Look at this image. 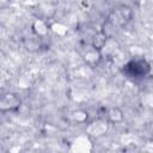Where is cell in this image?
<instances>
[{
	"instance_id": "cell-10",
	"label": "cell",
	"mask_w": 153,
	"mask_h": 153,
	"mask_svg": "<svg viewBox=\"0 0 153 153\" xmlns=\"http://www.w3.org/2000/svg\"><path fill=\"white\" fill-rule=\"evenodd\" d=\"M96 1H104V0H96Z\"/></svg>"
},
{
	"instance_id": "cell-3",
	"label": "cell",
	"mask_w": 153,
	"mask_h": 153,
	"mask_svg": "<svg viewBox=\"0 0 153 153\" xmlns=\"http://www.w3.org/2000/svg\"><path fill=\"white\" fill-rule=\"evenodd\" d=\"M22 104L20 98L13 93V92H7L2 94L0 99V111L1 112H7V111H13L17 110Z\"/></svg>"
},
{
	"instance_id": "cell-8",
	"label": "cell",
	"mask_w": 153,
	"mask_h": 153,
	"mask_svg": "<svg viewBox=\"0 0 153 153\" xmlns=\"http://www.w3.org/2000/svg\"><path fill=\"white\" fill-rule=\"evenodd\" d=\"M71 118L75 123H85L88 120V114L82 109H78L71 114Z\"/></svg>"
},
{
	"instance_id": "cell-7",
	"label": "cell",
	"mask_w": 153,
	"mask_h": 153,
	"mask_svg": "<svg viewBox=\"0 0 153 153\" xmlns=\"http://www.w3.org/2000/svg\"><path fill=\"white\" fill-rule=\"evenodd\" d=\"M109 38L110 37H108L103 31H99V32H97L93 36L92 42H91V45L94 47V48H97V49H99V50H102L104 48V45L106 44V42H108Z\"/></svg>"
},
{
	"instance_id": "cell-5",
	"label": "cell",
	"mask_w": 153,
	"mask_h": 153,
	"mask_svg": "<svg viewBox=\"0 0 153 153\" xmlns=\"http://www.w3.org/2000/svg\"><path fill=\"white\" fill-rule=\"evenodd\" d=\"M31 30L37 37H45L50 31V25L44 19H35L31 24Z\"/></svg>"
},
{
	"instance_id": "cell-1",
	"label": "cell",
	"mask_w": 153,
	"mask_h": 153,
	"mask_svg": "<svg viewBox=\"0 0 153 153\" xmlns=\"http://www.w3.org/2000/svg\"><path fill=\"white\" fill-rule=\"evenodd\" d=\"M131 17H133V11L128 6H118L117 8H115L111 12L110 18H109V22L111 24H114L115 26L116 25L122 26L126 23L130 22L131 20Z\"/></svg>"
},
{
	"instance_id": "cell-2",
	"label": "cell",
	"mask_w": 153,
	"mask_h": 153,
	"mask_svg": "<svg viewBox=\"0 0 153 153\" xmlns=\"http://www.w3.org/2000/svg\"><path fill=\"white\" fill-rule=\"evenodd\" d=\"M109 130V121L98 118L96 121H92L86 127V135L91 139H99L104 136Z\"/></svg>"
},
{
	"instance_id": "cell-6",
	"label": "cell",
	"mask_w": 153,
	"mask_h": 153,
	"mask_svg": "<svg viewBox=\"0 0 153 153\" xmlns=\"http://www.w3.org/2000/svg\"><path fill=\"white\" fill-rule=\"evenodd\" d=\"M106 120L109 121V123L120 124L124 121V112L118 106H111L106 112Z\"/></svg>"
},
{
	"instance_id": "cell-4",
	"label": "cell",
	"mask_w": 153,
	"mask_h": 153,
	"mask_svg": "<svg viewBox=\"0 0 153 153\" xmlns=\"http://www.w3.org/2000/svg\"><path fill=\"white\" fill-rule=\"evenodd\" d=\"M102 57H103L102 50H99V49H97V48H94L92 45L82 53V60L90 67L98 66L100 63V61H102Z\"/></svg>"
},
{
	"instance_id": "cell-9",
	"label": "cell",
	"mask_w": 153,
	"mask_h": 153,
	"mask_svg": "<svg viewBox=\"0 0 153 153\" xmlns=\"http://www.w3.org/2000/svg\"><path fill=\"white\" fill-rule=\"evenodd\" d=\"M50 31H53V32L56 33V35L62 36V35H65V33L67 32V29H66V26H63L61 23H54V24L50 25Z\"/></svg>"
}]
</instances>
